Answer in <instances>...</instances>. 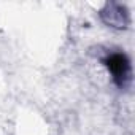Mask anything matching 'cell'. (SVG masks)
I'll use <instances>...</instances> for the list:
<instances>
[{
  "mask_svg": "<svg viewBox=\"0 0 135 135\" xmlns=\"http://www.w3.org/2000/svg\"><path fill=\"white\" fill-rule=\"evenodd\" d=\"M103 65L110 72L118 88H126L130 81V62L124 52H110L103 59Z\"/></svg>",
  "mask_w": 135,
  "mask_h": 135,
  "instance_id": "1",
  "label": "cell"
},
{
  "mask_svg": "<svg viewBox=\"0 0 135 135\" xmlns=\"http://www.w3.org/2000/svg\"><path fill=\"white\" fill-rule=\"evenodd\" d=\"M102 19L108 26H113V27H126L127 24V15L124 8L116 3L107 5V10L102 13Z\"/></svg>",
  "mask_w": 135,
  "mask_h": 135,
  "instance_id": "2",
  "label": "cell"
}]
</instances>
